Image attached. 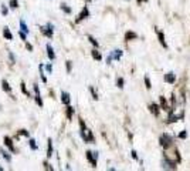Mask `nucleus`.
Wrapping results in <instances>:
<instances>
[{
    "instance_id": "4",
    "label": "nucleus",
    "mask_w": 190,
    "mask_h": 171,
    "mask_svg": "<svg viewBox=\"0 0 190 171\" xmlns=\"http://www.w3.org/2000/svg\"><path fill=\"white\" fill-rule=\"evenodd\" d=\"M40 30H41V33L46 36V37L51 39L53 37V34H54V26L51 24V23H47L46 26H41L40 27Z\"/></svg>"
},
{
    "instance_id": "43",
    "label": "nucleus",
    "mask_w": 190,
    "mask_h": 171,
    "mask_svg": "<svg viewBox=\"0 0 190 171\" xmlns=\"http://www.w3.org/2000/svg\"><path fill=\"white\" fill-rule=\"evenodd\" d=\"M136 2H138V3H139V4H141V3H146L148 0H136Z\"/></svg>"
},
{
    "instance_id": "36",
    "label": "nucleus",
    "mask_w": 190,
    "mask_h": 171,
    "mask_svg": "<svg viewBox=\"0 0 190 171\" xmlns=\"http://www.w3.org/2000/svg\"><path fill=\"white\" fill-rule=\"evenodd\" d=\"M7 13H9L7 7H6L4 4H2V14H3V16H7Z\"/></svg>"
},
{
    "instance_id": "40",
    "label": "nucleus",
    "mask_w": 190,
    "mask_h": 171,
    "mask_svg": "<svg viewBox=\"0 0 190 171\" xmlns=\"http://www.w3.org/2000/svg\"><path fill=\"white\" fill-rule=\"evenodd\" d=\"M46 70L48 71V73H51V71H53V66H51V64H46Z\"/></svg>"
},
{
    "instance_id": "14",
    "label": "nucleus",
    "mask_w": 190,
    "mask_h": 171,
    "mask_svg": "<svg viewBox=\"0 0 190 171\" xmlns=\"http://www.w3.org/2000/svg\"><path fill=\"white\" fill-rule=\"evenodd\" d=\"M2 88H3L6 93H9V94H12V86L9 84V81L6 79L2 80Z\"/></svg>"
},
{
    "instance_id": "35",
    "label": "nucleus",
    "mask_w": 190,
    "mask_h": 171,
    "mask_svg": "<svg viewBox=\"0 0 190 171\" xmlns=\"http://www.w3.org/2000/svg\"><path fill=\"white\" fill-rule=\"evenodd\" d=\"M179 138H182V140H185V138H187V131H186V130H183L182 133L179 134Z\"/></svg>"
},
{
    "instance_id": "12",
    "label": "nucleus",
    "mask_w": 190,
    "mask_h": 171,
    "mask_svg": "<svg viewBox=\"0 0 190 171\" xmlns=\"http://www.w3.org/2000/svg\"><path fill=\"white\" fill-rule=\"evenodd\" d=\"M61 103L65 106H68L71 103V97L67 91H61Z\"/></svg>"
},
{
    "instance_id": "18",
    "label": "nucleus",
    "mask_w": 190,
    "mask_h": 171,
    "mask_svg": "<svg viewBox=\"0 0 190 171\" xmlns=\"http://www.w3.org/2000/svg\"><path fill=\"white\" fill-rule=\"evenodd\" d=\"M0 154H2V157H3V158L6 160L7 163H12V155L9 154V153L4 150V148H2V150H0Z\"/></svg>"
},
{
    "instance_id": "22",
    "label": "nucleus",
    "mask_w": 190,
    "mask_h": 171,
    "mask_svg": "<svg viewBox=\"0 0 190 171\" xmlns=\"http://www.w3.org/2000/svg\"><path fill=\"white\" fill-rule=\"evenodd\" d=\"M20 30H23L26 34H29V27H27V23H26L23 19L20 20Z\"/></svg>"
},
{
    "instance_id": "25",
    "label": "nucleus",
    "mask_w": 190,
    "mask_h": 171,
    "mask_svg": "<svg viewBox=\"0 0 190 171\" xmlns=\"http://www.w3.org/2000/svg\"><path fill=\"white\" fill-rule=\"evenodd\" d=\"M112 58H115V60H119L122 57V50H114V53L111 54Z\"/></svg>"
},
{
    "instance_id": "41",
    "label": "nucleus",
    "mask_w": 190,
    "mask_h": 171,
    "mask_svg": "<svg viewBox=\"0 0 190 171\" xmlns=\"http://www.w3.org/2000/svg\"><path fill=\"white\" fill-rule=\"evenodd\" d=\"M65 67H67V71L70 73V71H71V61H67L65 63Z\"/></svg>"
},
{
    "instance_id": "2",
    "label": "nucleus",
    "mask_w": 190,
    "mask_h": 171,
    "mask_svg": "<svg viewBox=\"0 0 190 171\" xmlns=\"http://www.w3.org/2000/svg\"><path fill=\"white\" fill-rule=\"evenodd\" d=\"M159 144H160V147L163 150H167V148H170L172 144H173V137L167 133H163L160 137H159Z\"/></svg>"
},
{
    "instance_id": "31",
    "label": "nucleus",
    "mask_w": 190,
    "mask_h": 171,
    "mask_svg": "<svg viewBox=\"0 0 190 171\" xmlns=\"http://www.w3.org/2000/svg\"><path fill=\"white\" fill-rule=\"evenodd\" d=\"M20 90H21V93H24L26 96H30V93L27 91V87H26V84H24V83H21V84H20Z\"/></svg>"
},
{
    "instance_id": "30",
    "label": "nucleus",
    "mask_w": 190,
    "mask_h": 171,
    "mask_svg": "<svg viewBox=\"0 0 190 171\" xmlns=\"http://www.w3.org/2000/svg\"><path fill=\"white\" fill-rule=\"evenodd\" d=\"M19 136H23V137H30V133L27 131V130L21 128V130H19Z\"/></svg>"
},
{
    "instance_id": "21",
    "label": "nucleus",
    "mask_w": 190,
    "mask_h": 171,
    "mask_svg": "<svg viewBox=\"0 0 190 171\" xmlns=\"http://www.w3.org/2000/svg\"><path fill=\"white\" fill-rule=\"evenodd\" d=\"M38 69H40V79H41V81L43 83H47V77H46V74H44V66L40 64Z\"/></svg>"
},
{
    "instance_id": "7",
    "label": "nucleus",
    "mask_w": 190,
    "mask_h": 171,
    "mask_svg": "<svg viewBox=\"0 0 190 171\" xmlns=\"http://www.w3.org/2000/svg\"><path fill=\"white\" fill-rule=\"evenodd\" d=\"M87 17H90V10H88V7L85 6V7L83 9V12L78 14V17L75 19V23H79V21H83L84 19H87Z\"/></svg>"
},
{
    "instance_id": "23",
    "label": "nucleus",
    "mask_w": 190,
    "mask_h": 171,
    "mask_svg": "<svg viewBox=\"0 0 190 171\" xmlns=\"http://www.w3.org/2000/svg\"><path fill=\"white\" fill-rule=\"evenodd\" d=\"M160 109H163V110H169L170 107L167 106V101H166V99L163 96L160 97Z\"/></svg>"
},
{
    "instance_id": "5",
    "label": "nucleus",
    "mask_w": 190,
    "mask_h": 171,
    "mask_svg": "<svg viewBox=\"0 0 190 171\" xmlns=\"http://www.w3.org/2000/svg\"><path fill=\"white\" fill-rule=\"evenodd\" d=\"M162 168H165V170H176V163L174 161H172V160H169L167 157H163V160H162Z\"/></svg>"
},
{
    "instance_id": "15",
    "label": "nucleus",
    "mask_w": 190,
    "mask_h": 171,
    "mask_svg": "<svg viewBox=\"0 0 190 171\" xmlns=\"http://www.w3.org/2000/svg\"><path fill=\"white\" fill-rule=\"evenodd\" d=\"M46 49H47V56H48V58H50V60H54V58H55V53H54L53 46L48 43V44L46 46Z\"/></svg>"
},
{
    "instance_id": "16",
    "label": "nucleus",
    "mask_w": 190,
    "mask_h": 171,
    "mask_svg": "<svg viewBox=\"0 0 190 171\" xmlns=\"http://www.w3.org/2000/svg\"><path fill=\"white\" fill-rule=\"evenodd\" d=\"M133 39H138V34L135 32H126L125 33V42H129V40H133Z\"/></svg>"
},
{
    "instance_id": "17",
    "label": "nucleus",
    "mask_w": 190,
    "mask_h": 171,
    "mask_svg": "<svg viewBox=\"0 0 190 171\" xmlns=\"http://www.w3.org/2000/svg\"><path fill=\"white\" fill-rule=\"evenodd\" d=\"M3 37L6 40H13V33L9 30V27H4L3 29Z\"/></svg>"
},
{
    "instance_id": "38",
    "label": "nucleus",
    "mask_w": 190,
    "mask_h": 171,
    "mask_svg": "<svg viewBox=\"0 0 190 171\" xmlns=\"http://www.w3.org/2000/svg\"><path fill=\"white\" fill-rule=\"evenodd\" d=\"M44 168H46V170H50V171H53V170H54V168L51 167L48 163H46V161H44Z\"/></svg>"
},
{
    "instance_id": "10",
    "label": "nucleus",
    "mask_w": 190,
    "mask_h": 171,
    "mask_svg": "<svg viewBox=\"0 0 190 171\" xmlns=\"http://www.w3.org/2000/svg\"><path fill=\"white\" fill-rule=\"evenodd\" d=\"M156 34H157V39H159V43H160L165 49H167V43H166V40H165V34H163V32L156 30Z\"/></svg>"
},
{
    "instance_id": "1",
    "label": "nucleus",
    "mask_w": 190,
    "mask_h": 171,
    "mask_svg": "<svg viewBox=\"0 0 190 171\" xmlns=\"http://www.w3.org/2000/svg\"><path fill=\"white\" fill-rule=\"evenodd\" d=\"M79 127H81V131H79V134H81V138H83L84 141H85V143H95L94 134H92L91 130L87 128L85 121H84L83 118H79Z\"/></svg>"
},
{
    "instance_id": "29",
    "label": "nucleus",
    "mask_w": 190,
    "mask_h": 171,
    "mask_svg": "<svg viewBox=\"0 0 190 171\" xmlns=\"http://www.w3.org/2000/svg\"><path fill=\"white\" fill-rule=\"evenodd\" d=\"M9 4H10V9H17L19 7V0H10Z\"/></svg>"
},
{
    "instance_id": "32",
    "label": "nucleus",
    "mask_w": 190,
    "mask_h": 171,
    "mask_svg": "<svg viewBox=\"0 0 190 171\" xmlns=\"http://www.w3.org/2000/svg\"><path fill=\"white\" fill-rule=\"evenodd\" d=\"M90 91H91V94H92V99H94V100H98V94H97V91L94 90L92 86H90Z\"/></svg>"
},
{
    "instance_id": "34",
    "label": "nucleus",
    "mask_w": 190,
    "mask_h": 171,
    "mask_svg": "<svg viewBox=\"0 0 190 171\" xmlns=\"http://www.w3.org/2000/svg\"><path fill=\"white\" fill-rule=\"evenodd\" d=\"M145 84H146V88H148V90H150V87H152V84H150V80H149V77H148V76L145 77Z\"/></svg>"
},
{
    "instance_id": "19",
    "label": "nucleus",
    "mask_w": 190,
    "mask_h": 171,
    "mask_svg": "<svg viewBox=\"0 0 190 171\" xmlns=\"http://www.w3.org/2000/svg\"><path fill=\"white\" fill-rule=\"evenodd\" d=\"M65 116L68 120H71L72 118V116H74V107H71L70 104L67 106V110H65Z\"/></svg>"
},
{
    "instance_id": "8",
    "label": "nucleus",
    "mask_w": 190,
    "mask_h": 171,
    "mask_svg": "<svg viewBox=\"0 0 190 171\" xmlns=\"http://www.w3.org/2000/svg\"><path fill=\"white\" fill-rule=\"evenodd\" d=\"M4 146L9 148V151H12V153H16V148H14L13 140L9 137V136H4Z\"/></svg>"
},
{
    "instance_id": "28",
    "label": "nucleus",
    "mask_w": 190,
    "mask_h": 171,
    "mask_svg": "<svg viewBox=\"0 0 190 171\" xmlns=\"http://www.w3.org/2000/svg\"><path fill=\"white\" fill-rule=\"evenodd\" d=\"M116 86H118L119 88H124V86H125V80L122 79V77H118V79H116Z\"/></svg>"
},
{
    "instance_id": "27",
    "label": "nucleus",
    "mask_w": 190,
    "mask_h": 171,
    "mask_svg": "<svg viewBox=\"0 0 190 171\" xmlns=\"http://www.w3.org/2000/svg\"><path fill=\"white\" fill-rule=\"evenodd\" d=\"M29 146H30V148H31V150H34V151L38 148L37 143H36V140H33V138H30V140H29Z\"/></svg>"
},
{
    "instance_id": "44",
    "label": "nucleus",
    "mask_w": 190,
    "mask_h": 171,
    "mask_svg": "<svg viewBox=\"0 0 190 171\" xmlns=\"http://www.w3.org/2000/svg\"><path fill=\"white\" fill-rule=\"evenodd\" d=\"M85 2H87V3H90V2H91V0H85Z\"/></svg>"
},
{
    "instance_id": "20",
    "label": "nucleus",
    "mask_w": 190,
    "mask_h": 171,
    "mask_svg": "<svg viewBox=\"0 0 190 171\" xmlns=\"http://www.w3.org/2000/svg\"><path fill=\"white\" fill-rule=\"evenodd\" d=\"M91 56H92V58H95V60H97V61H101V60H102V54H101V53H99L97 49H94V50L91 51Z\"/></svg>"
},
{
    "instance_id": "6",
    "label": "nucleus",
    "mask_w": 190,
    "mask_h": 171,
    "mask_svg": "<svg viewBox=\"0 0 190 171\" xmlns=\"http://www.w3.org/2000/svg\"><path fill=\"white\" fill-rule=\"evenodd\" d=\"M87 160L91 163V167L97 168V153L92 151H87Z\"/></svg>"
},
{
    "instance_id": "33",
    "label": "nucleus",
    "mask_w": 190,
    "mask_h": 171,
    "mask_svg": "<svg viewBox=\"0 0 190 171\" xmlns=\"http://www.w3.org/2000/svg\"><path fill=\"white\" fill-rule=\"evenodd\" d=\"M19 36H20V39L23 40V42H27V34H26L23 30H20V32H19Z\"/></svg>"
},
{
    "instance_id": "3",
    "label": "nucleus",
    "mask_w": 190,
    "mask_h": 171,
    "mask_svg": "<svg viewBox=\"0 0 190 171\" xmlns=\"http://www.w3.org/2000/svg\"><path fill=\"white\" fill-rule=\"evenodd\" d=\"M33 88H34V94H36V96H34V101H36V104H37L38 107H43V106H44V103H43L41 94H40V87H38V84L34 83Z\"/></svg>"
},
{
    "instance_id": "37",
    "label": "nucleus",
    "mask_w": 190,
    "mask_h": 171,
    "mask_svg": "<svg viewBox=\"0 0 190 171\" xmlns=\"http://www.w3.org/2000/svg\"><path fill=\"white\" fill-rule=\"evenodd\" d=\"M9 57H10V60H12V64H14V61H16V57H14V54H13L12 51L9 53Z\"/></svg>"
},
{
    "instance_id": "39",
    "label": "nucleus",
    "mask_w": 190,
    "mask_h": 171,
    "mask_svg": "<svg viewBox=\"0 0 190 171\" xmlns=\"http://www.w3.org/2000/svg\"><path fill=\"white\" fill-rule=\"evenodd\" d=\"M131 154H132V158L133 160H138V154H136V151H135V150L131 151Z\"/></svg>"
},
{
    "instance_id": "42",
    "label": "nucleus",
    "mask_w": 190,
    "mask_h": 171,
    "mask_svg": "<svg viewBox=\"0 0 190 171\" xmlns=\"http://www.w3.org/2000/svg\"><path fill=\"white\" fill-rule=\"evenodd\" d=\"M26 47H27V50H29V51H31V50H33V46H31L30 43H26Z\"/></svg>"
},
{
    "instance_id": "13",
    "label": "nucleus",
    "mask_w": 190,
    "mask_h": 171,
    "mask_svg": "<svg viewBox=\"0 0 190 171\" xmlns=\"http://www.w3.org/2000/svg\"><path fill=\"white\" fill-rule=\"evenodd\" d=\"M54 153V147H53V140L48 138V144H47V158H51Z\"/></svg>"
},
{
    "instance_id": "9",
    "label": "nucleus",
    "mask_w": 190,
    "mask_h": 171,
    "mask_svg": "<svg viewBox=\"0 0 190 171\" xmlns=\"http://www.w3.org/2000/svg\"><path fill=\"white\" fill-rule=\"evenodd\" d=\"M149 111L153 114L155 117H159V113H160V106L155 104V103H152V104L149 106Z\"/></svg>"
},
{
    "instance_id": "24",
    "label": "nucleus",
    "mask_w": 190,
    "mask_h": 171,
    "mask_svg": "<svg viewBox=\"0 0 190 171\" xmlns=\"http://www.w3.org/2000/svg\"><path fill=\"white\" fill-rule=\"evenodd\" d=\"M60 9H61V10H62L64 13H65V14H71V12H72V10H71V7H68V6H67L65 3H61Z\"/></svg>"
},
{
    "instance_id": "11",
    "label": "nucleus",
    "mask_w": 190,
    "mask_h": 171,
    "mask_svg": "<svg viewBox=\"0 0 190 171\" xmlns=\"http://www.w3.org/2000/svg\"><path fill=\"white\" fill-rule=\"evenodd\" d=\"M165 81L169 84H174V81H176V76H174V73H172V71H169L167 74H165Z\"/></svg>"
},
{
    "instance_id": "26",
    "label": "nucleus",
    "mask_w": 190,
    "mask_h": 171,
    "mask_svg": "<svg viewBox=\"0 0 190 171\" xmlns=\"http://www.w3.org/2000/svg\"><path fill=\"white\" fill-rule=\"evenodd\" d=\"M88 40H90V43H91V44L95 47V49H98V47H99V43L97 42V40H95L94 37H92L91 34H88Z\"/></svg>"
}]
</instances>
